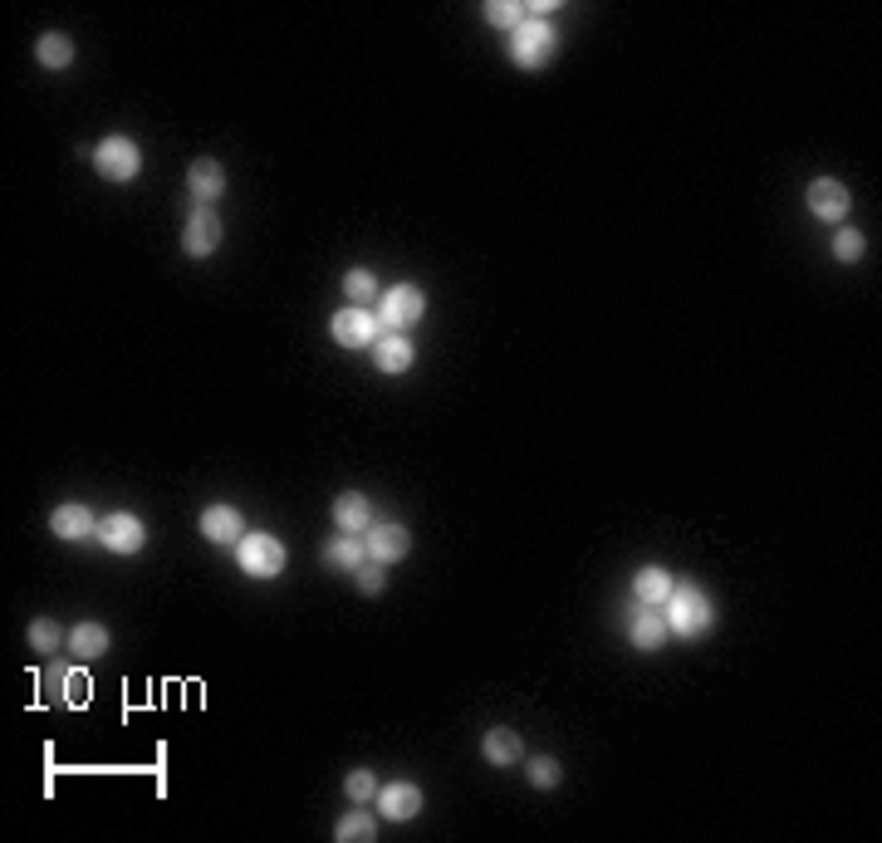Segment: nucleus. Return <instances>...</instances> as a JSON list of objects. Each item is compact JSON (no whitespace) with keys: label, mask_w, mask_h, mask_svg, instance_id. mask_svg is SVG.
<instances>
[{"label":"nucleus","mask_w":882,"mask_h":843,"mask_svg":"<svg viewBox=\"0 0 882 843\" xmlns=\"http://www.w3.org/2000/svg\"><path fill=\"white\" fill-rule=\"evenodd\" d=\"M662 618H666V633H676V637H701L706 627L715 623V608H711V598H706L701 588L676 584L672 598L662 603Z\"/></svg>","instance_id":"1"},{"label":"nucleus","mask_w":882,"mask_h":843,"mask_svg":"<svg viewBox=\"0 0 882 843\" xmlns=\"http://www.w3.org/2000/svg\"><path fill=\"white\" fill-rule=\"evenodd\" d=\"M94 172L103 176V182H113V186L137 182V172H143V147H137L133 137H123V133H108L103 143L94 147Z\"/></svg>","instance_id":"2"},{"label":"nucleus","mask_w":882,"mask_h":843,"mask_svg":"<svg viewBox=\"0 0 882 843\" xmlns=\"http://www.w3.org/2000/svg\"><path fill=\"white\" fill-rule=\"evenodd\" d=\"M554 49H559V29L539 15L525 20V25L510 35V54H515L519 69H544L549 59H554Z\"/></svg>","instance_id":"3"},{"label":"nucleus","mask_w":882,"mask_h":843,"mask_svg":"<svg viewBox=\"0 0 882 843\" xmlns=\"http://www.w3.org/2000/svg\"><path fill=\"white\" fill-rule=\"evenodd\" d=\"M421 314H427V294H421L417 284H392V290L378 294V323H382V333L412 329Z\"/></svg>","instance_id":"4"},{"label":"nucleus","mask_w":882,"mask_h":843,"mask_svg":"<svg viewBox=\"0 0 882 843\" xmlns=\"http://www.w3.org/2000/svg\"><path fill=\"white\" fill-rule=\"evenodd\" d=\"M284 539H274V535H265V529H255V535H245L241 545H235V564L245 569L250 578H274V574H284Z\"/></svg>","instance_id":"5"},{"label":"nucleus","mask_w":882,"mask_h":843,"mask_svg":"<svg viewBox=\"0 0 882 843\" xmlns=\"http://www.w3.org/2000/svg\"><path fill=\"white\" fill-rule=\"evenodd\" d=\"M333 339L343 343V349H372V343L382 339V323L372 309H363V304H348V309L333 314Z\"/></svg>","instance_id":"6"},{"label":"nucleus","mask_w":882,"mask_h":843,"mask_svg":"<svg viewBox=\"0 0 882 843\" xmlns=\"http://www.w3.org/2000/svg\"><path fill=\"white\" fill-rule=\"evenodd\" d=\"M98 545L103 549H113V554H137V549L147 545V529H143V520L137 515H127V510H113V515H103L98 520Z\"/></svg>","instance_id":"7"},{"label":"nucleus","mask_w":882,"mask_h":843,"mask_svg":"<svg viewBox=\"0 0 882 843\" xmlns=\"http://www.w3.org/2000/svg\"><path fill=\"white\" fill-rule=\"evenodd\" d=\"M216 245H221V216L211 206H196L182 225V251L192 260H206V255H216Z\"/></svg>","instance_id":"8"},{"label":"nucleus","mask_w":882,"mask_h":843,"mask_svg":"<svg viewBox=\"0 0 882 843\" xmlns=\"http://www.w3.org/2000/svg\"><path fill=\"white\" fill-rule=\"evenodd\" d=\"M848 206H853V196H848V186H843L838 176H813V182H809V211L819 216V221L843 225Z\"/></svg>","instance_id":"9"},{"label":"nucleus","mask_w":882,"mask_h":843,"mask_svg":"<svg viewBox=\"0 0 882 843\" xmlns=\"http://www.w3.org/2000/svg\"><path fill=\"white\" fill-rule=\"evenodd\" d=\"M363 545H368V559L392 564V559H402L412 549V535L402 525H392V520H372L368 535H363Z\"/></svg>","instance_id":"10"},{"label":"nucleus","mask_w":882,"mask_h":843,"mask_svg":"<svg viewBox=\"0 0 882 843\" xmlns=\"http://www.w3.org/2000/svg\"><path fill=\"white\" fill-rule=\"evenodd\" d=\"M378 814L382 819H397V823H407V819H417L421 814V790L412 780H397V784H382L378 790Z\"/></svg>","instance_id":"11"},{"label":"nucleus","mask_w":882,"mask_h":843,"mask_svg":"<svg viewBox=\"0 0 882 843\" xmlns=\"http://www.w3.org/2000/svg\"><path fill=\"white\" fill-rule=\"evenodd\" d=\"M201 539L211 545H241L245 539V520L235 505H206L201 510Z\"/></svg>","instance_id":"12"},{"label":"nucleus","mask_w":882,"mask_h":843,"mask_svg":"<svg viewBox=\"0 0 882 843\" xmlns=\"http://www.w3.org/2000/svg\"><path fill=\"white\" fill-rule=\"evenodd\" d=\"M627 643L642 647V652H657V647L666 643V618L657 613V608L637 603L633 613H627Z\"/></svg>","instance_id":"13"},{"label":"nucleus","mask_w":882,"mask_h":843,"mask_svg":"<svg viewBox=\"0 0 882 843\" xmlns=\"http://www.w3.org/2000/svg\"><path fill=\"white\" fill-rule=\"evenodd\" d=\"M333 525H339L343 535H368L372 500L363 496V490H343V496H333Z\"/></svg>","instance_id":"14"},{"label":"nucleus","mask_w":882,"mask_h":843,"mask_svg":"<svg viewBox=\"0 0 882 843\" xmlns=\"http://www.w3.org/2000/svg\"><path fill=\"white\" fill-rule=\"evenodd\" d=\"M49 525H54L59 539H69V545H84L88 535H98V520L88 505H78V500H69V505H59L54 515H49Z\"/></svg>","instance_id":"15"},{"label":"nucleus","mask_w":882,"mask_h":843,"mask_svg":"<svg viewBox=\"0 0 882 843\" xmlns=\"http://www.w3.org/2000/svg\"><path fill=\"white\" fill-rule=\"evenodd\" d=\"M186 186H192L196 206H211L216 196L225 192V167L216 162V157H196V162L186 167Z\"/></svg>","instance_id":"16"},{"label":"nucleus","mask_w":882,"mask_h":843,"mask_svg":"<svg viewBox=\"0 0 882 843\" xmlns=\"http://www.w3.org/2000/svg\"><path fill=\"white\" fill-rule=\"evenodd\" d=\"M672 588H676V578L666 574L662 564H642V569H637V578H633L637 603H647V608H662L666 598H672Z\"/></svg>","instance_id":"17"},{"label":"nucleus","mask_w":882,"mask_h":843,"mask_svg":"<svg viewBox=\"0 0 882 843\" xmlns=\"http://www.w3.org/2000/svg\"><path fill=\"white\" fill-rule=\"evenodd\" d=\"M412 358H417V349L407 343V333H382V339L372 343V363H378L382 372H407Z\"/></svg>","instance_id":"18"},{"label":"nucleus","mask_w":882,"mask_h":843,"mask_svg":"<svg viewBox=\"0 0 882 843\" xmlns=\"http://www.w3.org/2000/svg\"><path fill=\"white\" fill-rule=\"evenodd\" d=\"M480 750H486L490 765H519V755H525V735L510 731V725H495V731H486Z\"/></svg>","instance_id":"19"},{"label":"nucleus","mask_w":882,"mask_h":843,"mask_svg":"<svg viewBox=\"0 0 882 843\" xmlns=\"http://www.w3.org/2000/svg\"><path fill=\"white\" fill-rule=\"evenodd\" d=\"M108 643H113V637H108V627H103V623H88V618L74 627V633H69V652L84 657V662L103 657V652H108Z\"/></svg>","instance_id":"20"},{"label":"nucleus","mask_w":882,"mask_h":843,"mask_svg":"<svg viewBox=\"0 0 882 843\" xmlns=\"http://www.w3.org/2000/svg\"><path fill=\"white\" fill-rule=\"evenodd\" d=\"M35 59L45 69H69L74 64V39H69L64 29H49V35L35 39Z\"/></svg>","instance_id":"21"},{"label":"nucleus","mask_w":882,"mask_h":843,"mask_svg":"<svg viewBox=\"0 0 882 843\" xmlns=\"http://www.w3.org/2000/svg\"><path fill=\"white\" fill-rule=\"evenodd\" d=\"M333 839H339V843H372V839H378V814H368L358 804L353 814H343V819H339Z\"/></svg>","instance_id":"22"},{"label":"nucleus","mask_w":882,"mask_h":843,"mask_svg":"<svg viewBox=\"0 0 882 843\" xmlns=\"http://www.w3.org/2000/svg\"><path fill=\"white\" fill-rule=\"evenodd\" d=\"M363 554H368V545H363V539H329V545H323V564H329V569H348V574L363 564Z\"/></svg>","instance_id":"23"},{"label":"nucleus","mask_w":882,"mask_h":843,"mask_svg":"<svg viewBox=\"0 0 882 843\" xmlns=\"http://www.w3.org/2000/svg\"><path fill=\"white\" fill-rule=\"evenodd\" d=\"M525 780L535 784V790H554V784L564 780V770H559L554 755H529V760H525Z\"/></svg>","instance_id":"24"},{"label":"nucleus","mask_w":882,"mask_h":843,"mask_svg":"<svg viewBox=\"0 0 882 843\" xmlns=\"http://www.w3.org/2000/svg\"><path fill=\"white\" fill-rule=\"evenodd\" d=\"M343 294H348V304H363V309H368V304L378 300V280H372L368 270H348L343 274Z\"/></svg>","instance_id":"25"},{"label":"nucleus","mask_w":882,"mask_h":843,"mask_svg":"<svg viewBox=\"0 0 882 843\" xmlns=\"http://www.w3.org/2000/svg\"><path fill=\"white\" fill-rule=\"evenodd\" d=\"M59 643H69V637L59 633L54 618H35V623H29V647H35V652H45V657H49Z\"/></svg>","instance_id":"26"},{"label":"nucleus","mask_w":882,"mask_h":843,"mask_svg":"<svg viewBox=\"0 0 882 843\" xmlns=\"http://www.w3.org/2000/svg\"><path fill=\"white\" fill-rule=\"evenodd\" d=\"M343 790H348V799H353V804H372V799H378L382 784H378V774H372V770H348Z\"/></svg>","instance_id":"27"},{"label":"nucleus","mask_w":882,"mask_h":843,"mask_svg":"<svg viewBox=\"0 0 882 843\" xmlns=\"http://www.w3.org/2000/svg\"><path fill=\"white\" fill-rule=\"evenodd\" d=\"M862 251H868V241H862L858 231H848V225H843V231H833V255H838L843 265H858Z\"/></svg>","instance_id":"28"},{"label":"nucleus","mask_w":882,"mask_h":843,"mask_svg":"<svg viewBox=\"0 0 882 843\" xmlns=\"http://www.w3.org/2000/svg\"><path fill=\"white\" fill-rule=\"evenodd\" d=\"M353 584H358L363 594H382V588H388V574H382L378 559H363V564L353 569Z\"/></svg>","instance_id":"29"},{"label":"nucleus","mask_w":882,"mask_h":843,"mask_svg":"<svg viewBox=\"0 0 882 843\" xmlns=\"http://www.w3.org/2000/svg\"><path fill=\"white\" fill-rule=\"evenodd\" d=\"M88 696H94L88 676H84V672H69V676H64V701H69V706H84Z\"/></svg>","instance_id":"30"}]
</instances>
